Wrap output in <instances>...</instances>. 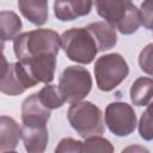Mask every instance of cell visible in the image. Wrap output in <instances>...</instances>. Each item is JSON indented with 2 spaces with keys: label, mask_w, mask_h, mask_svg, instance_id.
Returning <instances> with one entry per match:
<instances>
[{
  "label": "cell",
  "mask_w": 153,
  "mask_h": 153,
  "mask_svg": "<svg viewBox=\"0 0 153 153\" xmlns=\"http://www.w3.org/2000/svg\"><path fill=\"white\" fill-rule=\"evenodd\" d=\"M61 48V37L49 29H37L18 35L13 41L14 55L19 61L44 55H56Z\"/></svg>",
  "instance_id": "6da1fadb"
},
{
  "label": "cell",
  "mask_w": 153,
  "mask_h": 153,
  "mask_svg": "<svg viewBox=\"0 0 153 153\" xmlns=\"http://www.w3.org/2000/svg\"><path fill=\"white\" fill-rule=\"evenodd\" d=\"M97 13L123 35H131L141 25L140 10L133 0H94Z\"/></svg>",
  "instance_id": "7a4b0ae2"
},
{
  "label": "cell",
  "mask_w": 153,
  "mask_h": 153,
  "mask_svg": "<svg viewBox=\"0 0 153 153\" xmlns=\"http://www.w3.org/2000/svg\"><path fill=\"white\" fill-rule=\"evenodd\" d=\"M61 48L71 61L76 63H91L97 53L98 47L96 39L87 27H72L61 36Z\"/></svg>",
  "instance_id": "3957f363"
},
{
  "label": "cell",
  "mask_w": 153,
  "mask_h": 153,
  "mask_svg": "<svg viewBox=\"0 0 153 153\" xmlns=\"http://www.w3.org/2000/svg\"><path fill=\"white\" fill-rule=\"evenodd\" d=\"M67 118L71 127L84 139L104 133L102 110L91 102H78L69 106Z\"/></svg>",
  "instance_id": "277c9868"
},
{
  "label": "cell",
  "mask_w": 153,
  "mask_h": 153,
  "mask_svg": "<svg viewBox=\"0 0 153 153\" xmlns=\"http://www.w3.org/2000/svg\"><path fill=\"white\" fill-rule=\"evenodd\" d=\"M129 73L127 61L121 54H106L97 59L94 63V76L100 91L109 92L117 87Z\"/></svg>",
  "instance_id": "5b68a950"
},
{
  "label": "cell",
  "mask_w": 153,
  "mask_h": 153,
  "mask_svg": "<svg viewBox=\"0 0 153 153\" xmlns=\"http://www.w3.org/2000/svg\"><path fill=\"white\" fill-rule=\"evenodd\" d=\"M59 88L67 103L81 102L92 88L91 74L84 67L68 66L60 75Z\"/></svg>",
  "instance_id": "8992f818"
},
{
  "label": "cell",
  "mask_w": 153,
  "mask_h": 153,
  "mask_svg": "<svg viewBox=\"0 0 153 153\" xmlns=\"http://www.w3.org/2000/svg\"><path fill=\"white\" fill-rule=\"evenodd\" d=\"M105 124L116 136H128L135 130L136 115L134 109L124 102H112L105 109Z\"/></svg>",
  "instance_id": "52a82bcc"
},
{
  "label": "cell",
  "mask_w": 153,
  "mask_h": 153,
  "mask_svg": "<svg viewBox=\"0 0 153 153\" xmlns=\"http://www.w3.org/2000/svg\"><path fill=\"white\" fill-rule=\"evenodd\" d=\"M2 76L0 81V90L4 94L18 96L27 88L36 86L35 81L29 75L27 71L20 61L7 63L5 56L2 57Z\"/></svg>",
  "instance_id": "ba28073f"
},
{
  "label": "cell",
  "mask_w": 153,
  "mask_h": 153,
  "mask_svg": "<svg viewBox=\"0 0 153 153\" xmlns=\"http://www.w3.org/2000/svg\"><path fill=\"white\" fill-rule=\"evenodd\" d=\"M50 109L45 106L37 93H32L22 104V122L25 127H45L50 118Z\"/></svg>",
  "instance_id": "9c48e42d"
},
{
  "label": "cell",
  "mask_w": 153,
  "mask_h": 153,
  "mask_svg": "<svg viewBox=\"0 0 153 153\" xmlns=\"http://www.w3.org/2000/svg\"><path fill=\"white\" fill-rule=\"evenodd\" d=\"M19 61V60H18ZM35 84H49L54 79L56 68V55H44L20 61Z\"/></svg>",
  "instance_id": "30bf717a"
},
{
  "label": "cell",
  "mask_w": 153,
  "mask_h": 153,
  "mask_svg": "<svg viewBox=\"0 0 153 153\" xmlns=\"http://www.w3.org/2000/svg\"><path fill=\"white\" fill-rule=\"evenodd\" d=\"M93 0H55L54 14L61 22H71L87 16L92 10Z\"/></svg>",
  "instance_id": "8fae6325"
},
{
  "label": "cell",
  "mask_w": 153,
  "mask_h": 153,
  "mask_svg": "<svg viewBox=\"0 0 153 153\" xmlns=\"http://www.w3.org/2000/svg\"><path fill=\"white\" fill-rule=\"evenodd\" d=\"M18 8L36 26H42L48 20V0H18Z\"/></svg>",
  "instance_id": "7c38bea8"
},
{
  "label": "cell",
  "mask_w": 153,
  "mask_h": 153,
  "mask_svg": "<svg viewBox=\"0 0 153 153\" xmlns=\"http://www.w3.org/2000/svg\"><path fill=\"white\" fill-rule=\"evenodd\" d=\"M22 139V127L8 116L0 118V152L14 151Z\"/></svg>",
  "instance_id": "4fadbf2b"
},
{
  "label": "cell",
  "mask_w": 153,
  "mask_h": 153,
  "mask_svg": "<svg viewBox=\"0 0 153 153\" xmlns=\"http://www.w3.org/2000/svg\"><path fill=\"white\" fill-rule=\"evenodd\" d=\"M22 139L29 153L44 152L48 143V129L45 127H22Z\"/></svg>",
  "instance_id": "5bb4252c"
},
{
  "label": "cell",
  "mask_w": 153,
  "mask_h": 153,
  "mask_svg": "<svg viewBox=\"0 0 153 153\" xmlns=\"http://www.w3.org/2000/svg\"><path fill=\"white\" fill-rule=\"evenodd\" d=\"M93 35L98 51H105L114 48L117 43L116 29L106 22H96L86 26Z\"/></svg>",
  "instance_id": "9a60e30c"
},
{
  "label": "cell",
  "mask_w": 153,
  "mask_h": 153,
  "mask_svg": "<svg viewBox=\"0 0 153 153\" xmlns=\"http://www.w3.org/2000/svg\"><path fill=\"white\" fill-rule=\"evenodd\" d=\"M153 98V79L137 78L130 87V100L136 106L148 105Z\"/></svg>",
  "instance_id": "2e32d148"
},
{
  "label": "cell",
  "mask_w": 153,
  "mask_h": 153,
  "mask_svg": "<svg viewBox=\"0 0 153 153\" xmlns=\"http://www.w3.org/2000/svg\"><path fill=\"white\" fill-rule=\"evenodd\" d=\"M23 27L20 18L12 11H2L0 13V29L2 43L14 39Z\"/></svg>",
  "instance_id": "e0dca14e"
},
{
  "label": "cell",
  "mask_w": 153,
  "mask_h": 153,
  "mask_svg": "<svg viewBox=\"0 0 153 153\" xmlns=\"http://www.w3.org/2000/svg\"><path fill=\"white\" fill-rule=\"evenodd\" d=\"M38 97L42 100V103L45 106H48L50 110L59 109L66 103L63 96L60 92L59 86H56V85H48L47 84V86H44L38 92Z\"/></svg>",
  "instance_id": "ac0fdd59"
},
{
  "label": "cell",
  "mask_w": 153,
  "mask_h": 153,
  "mask_svg": "<svg viewBox=\"0 0 153 153\" xmlns=\"http://www.w3.org/2000/svg\"><path fill=\"white\" fill-rule=\"evenodd\" d=\"M82 152H114L111 142L99 135H92L85 139L82 143Z\"/></svg>",
  "instance_id": "d6986e66"
},
{
  "label": "cell",
  "mask_w": 153,
  "mask_h": 153,
  "mask_svg": "<svg viewBox=\"0 0 153 153\" xmlns=\"http://www.w3.org/2000/svg\"><path fill=\"white\" fill-rule=\"evenodd\" d=\"M139 134L146 141L153 140V102L141 115L139 122Z\"/></svg>",
  "instance_id": "ffe728a7"
},
{
  "label": "cell",
  "mask_w": 153,
  "mask_h": 153,
  "mask_svg": "<svg viewBox=\"0 0 153 153\" xmlns=\"http://www.w3.org/2000/svg\"><path fill=\"white\" fill-rule=\"evenodd\" d=\"M139 65L142 72L153 76V43L147 44L139 55Z\"/></svg>",
  "instance_id": "44dd1931"
},
{
  "label": "cell",
  "mask_w": 153,
  "mask_h": 153,
  "mask_svg": "<svg viewBox=\"0 0 153 153\" xmlns=\"http://www.w3.org/2000/svg\"><path fill=\"white\" fill-rule=\"evenodd\" d=\"M141 24L148 30H153V0H143L140 6Z\"/></svg>",
  "instance_id": "7402d4cb"
},
{
  "label": "cell",
  "mask_w": 153,
  "mask_h": 153,
  "mask_svg": "<svg viewBox=\"0 0 153 153\" xmlns=\"http://www.w3.org/2000/svg\"><path fill=\"white\" fill-rule=\"evenodd\" d=\"M82 143L79 140H74L72 137H65L60 141L59 146L55 148L56 153L61 152H82Z\"/></svg>",
  "instance_id": "603a6c76"
}]
</instances>
